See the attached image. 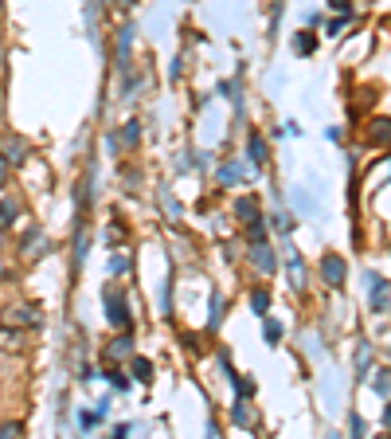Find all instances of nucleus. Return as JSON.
Returning a JSON list of instances; mask_svg holds the SVG:
<instances>
[{"instance_id": "1", "label": "nucleus", "mask_w": 391, "mask_h": 439, "mask_svg": "<svg viewBox=\"0 0 391 439\" xmlns=\"http://www.w3.org/2000/svg\"><path fill=\"white\" fill-rule=\"evenodd\" d=\"M106 318L114 322V326H129L126 290H121V287H106Z\"/></svg>"}, {"instance_id": "2", "label": "nucleus", "mask_w": 391, "mask_h": 439, "mask_svg": "<svg viewBox=\"0 0 391 439\" xmlns=\"http://www.w3.org/2000/svg\"><path fill=\"white\" fill-rule=\"evenodd\" d=\"M344 275H348V267H344L341 255H325V259H321V279L329 282V287H341Z\"/></svg>"}, {"instance_id": "3", "label": "nucleus", "mask_w": 391, "mask_h": 439, "mask_svg": "<svg viewBox=\"0 0 391 439\" xmlns=\"http://www.w3.org/2000/svg\"><path fill=\"white\" fill-rule=\"evenodd\" d=\"M235 216L243 224H263V212H258V200L254 196H239L235 200Z\"/></svg>"}, {"instance_id": "4", "label": "nucleus", "mask_w": 391, "mask_h": 439, "mask_svg": "<svg viewBox=\"0 0 391 439\" xmlns=\"http://www.w3.org/2000/svg\"><path fill=\"white\" fill-rule=\"evenodd\" d=\"M251 259H254V267L263 271V275H270V271H274V251L266 247L263 240H254V247H251Z\"/></svg>"}, {"instance_id": "5", "label": "nucleus", "mask_w": 391, "mask_h": 439, "mask_svg": "<svg viewBox=\"0 0 391 439\" xmlns=\"http://www.w3.org/2000/svg\"><path fill=\"white\" fill-rule=\"evenodd\" d=\"M368 298H371V306H376V310H388V302H391V287H388L383 279H376V275H371V294H368Z\"/></svg>"}, {"instance_id": "6", "label": "nucleus", "mask_w": 391, "mask_h": 439, "mask_svg": "<svg viewBox=\"0 0 391 439\" xmlns=\"http://www.w3.org/2000/svg\"><path fill=\"white\" fill-rule=\"evenodd\" d=\"M246 153H251L254 165H263V161H266V141L258 138V134H251V138H246Z\"/></svg>"}, {"instance_id": "7", "label": "nucleus", "mask_w": 391, "mask_h": 439, "mask_svg": "<svg viewBox=\"0 0 391 439\" xmlns=\"http://www.w3.org/2000/svg\"><path fill=\"white\" fill-rule=\"evenodd\" d=\"M8 322H16V326H28V322H31V326H36V322H39V314H36L31 306H12Z\"/></svg>"}, {"instance_id": "8", "label": "nucleus", "mask_w": 391, "mask_h": 439, "mask_svg": "<svg viewBox=\"0 0 391 439\" xmlns=\"http://www.w3.org/2000/svg\"><path fill=\"white\" fill-rule=\"evenodd\" d=\"M290 282H293V290H302L305 287V267H302V259L290 251Z\"/></svg>"}, {"instance_id": "9", "label": "nucleus", "mask_w": 391, "mask_h": 439, "mask_svg": "<svg viewBox=\"0 0 391 439\" xmlns=\"http://www.w3.org/2000/svg\"><path fill=\"white\" fill-rule=\"evenodd\" d=\"M251 306H254V314H266V306H270V290L254 287L251 290Z\"/></svg>"}, {"instance_id": "10", "label": "nucleus", "mask_w": 391, "mask_h": 439, "mask_svg": "<svg viewBox=\"0 0 391 439\" xmlns=\"http://www.w3.org/2000/svg\"><path fill=\"white\" fill-rule=\"evenodd\" d=\"M293 51H297V55H313V51H317V40H313L309 31H302V36L293 40Z\"/></svg>"}, {"instance_id": "11", "label": "nucleus", "mask_w": 391, "mask_h": 439, "mask_svg": "<svg viewBox=\"0 0 391 439\" xmlns=\"http://www.w3.org/2000/svg\"><path fill=\"white\" fill-rule=\"evenodd\" d=\"M239 177H243L239 165H223V169H219V185H239Z\"/></svg>"}, {"instance_id": "12", "label": "nucleus", "mask_w": 391, "mask_h": 439, "mask_svg": "<svg viewBox=\"0 0 391 439\" xmlns=\"http://www.w3.org/2000/svg\"><path fill=\"white\" fill-rule=\"evenodd\" d=\"M0 153H4V157H8V161H24V145H20V141H4V150H0Z\"/></svg>"}, {"instance_id": "13", "label": "nucleus", "mask_w": 391, "mask_h": 439, "mask_svg": "<svg viewBox=\"0 0 391 439\" xmlns=\"http://www.w3.org/2000/svg\"><path fill=\"white\" fill-rule=\"evenodd\" d=\"M12 220H16V204H12V200H4V204H0V228H8Z\"/></svg>"}, {"instance_id": "14", "label": "nucleus", "mask_w": 391, "mask_h": 439, "mask_svg": "<svg viewBox=\"0 0 391 439\" xmlns=\"http://www.w3.org/2000/svg\"><path fill=\"white\" fill-rule=\"evenodd\" d=\"M371 138H376V141H391V118H380V126L371 130Z\"/></svg>"}, {"instance_id": "15", "label": "nucleus", "mask_w": 391, "mask_h": 439, "mask_svg": "<svg viewBox=\"0 0 391 439\" xmlns=\"http://www.w3.org/2000/svg\"><path fill=\"white\" fill-rule=\"evenodd\" d=\"M133 373H137V380H149V377H153V365H149L145 357H137L133 361Z\"/></svg>"}, {"instance_id": "16", "label": "nucleus", "mask_w": 391, "mask_h": 439, "mask_svg": "<svg viewBox=\"0 0 391 439\" xmlns=\"http://www.w3.org/2000/svg\"><path fill=\"white\" fill-rule=\"evenodd\" d=\"M356 369H360V377L368 373V345L360 341V350H356Z\"/></svg>"}, {"instance_id": "17", "label": "nucleus", "mask_w": 391, "mask_h": 439, "mask_svg": "<svg viewBox=\"0 0 391 439\" xmlns=\"http://www.w3.org/2000/svg\"><path fill=\"white\" fill-rule=\"evenodd\" d=\"M278 338H282V326H278V322H266V341L278 345Z\"/></svg>"}, {"instance_id": "18", "label": "nucleus", "mask_w": 391, "mask_h": 439, "mask_svg": "<svg viewBox=\"0 0 391 439\" xmlns=\"http://www.w3.org/2000/svg\"><path fill=\"white\" fill-rule=\"evenodd\" d=\"M251 419H254V416H251V412L243 408V404H235V424H239V428H246Z\"/></svg>"}, {"instance_id": "19", "label": "nucleus", "mask_w": 391, "mask_h": 439, "mask_svg": "<svg viewBox=\"0 0 391 439\" xmlns=\"http://www.w3.org/2000/svg\"><path fill=\"white\" fill-rule=\"evenodd\" d=\"M121 353H129V338H117L114 345H110V357H121Z\"/></svg>"}, {"instance_id": "20", "label": "nucleus", "mask_w": 391, "mask_h": 439, "mask_svg": "<svg viewBox=\"0 0 391 439\" xmlns=\"http://www.w3.org/2000/svg\"><path fill=\"white\" fill-rule=\"evenodd\" d=\"M0 341H4L8 350H20V333H12V329H4V333H0Z\"/></svg>"}, {"instance_id": "21", "label": "nucleus", "mask_w": 391, "mask_h": 439, "mask_svg": "<svg viewBox=\"0 0 391 439\" xmlns=\"http://www.w3.org/2000/svg\"><path fill=\"white\" fill-rule=\"evenodd\" d=\"M235 384H239V396H254V380H239V377H235Z\"/></svg>"}, {"instance_id": "22", "label": "nucleus", "mask_w": 391, "mask_h": 439, "mask_svg": "<svg viewBox=\"0 0 391 439\" xmlns=\"http://www.w3.org/2000/svg\"><path fill=\"white\" fill-rule=\"evenodd\" d=\"M110 271H114V275H121V271H126V259H121V255H114V259H110Z\"/></svg>"}, {"instance_id": "23", "label": "nucleus", "mask_w": 391, "mask_h": 439, "mask_svg": "<svg viewBox=\"0 0 391 439\" xmlns=\"http://www.w3.org/2000/svg\"><path fill=\"white\" fill-rule=\"evenodd\" d=\"M329 4H332L337 12H344V16H348V8H352V0H329Z\"/></svg>"}, {"instance_id": "24", "label": "nucleus", "mask_w": 391, "mask_h": 439, "mask_svg": "<svg viewBox=\"0 0 391 439\" xmlns=\"http://www.w3.org/2000/svg\"><path fill=\"white\" fill-rule=\"evenodd\" d=\"M20 431H24L20 424H4V428H0V436H20Z\"/></svg>"}, {"instance_id": "25", "label": "nucleus", "mask_w": 391, "mask_h": 439, "mask_svg": "<svg viewBox=\"0 0 391 439\" xmlns=\"http://www.w3.org/2000/svg\"><path fill=\"white\" fill-rule=\"evenodd\" d=\"M4 180H8V157L0 153V185H4Z\"/></svg>"}, {"instance_id": "26", "label": "nucleus", "mask_w": 391, "mask_h": 439, "mask_svg": "<svg viewBox=\"0 0 391 439\" xmlns=\"http://www.w3.org/2000/svg\"><path fill=\"white\" fill-rule=\"evenodd\" d=\"M376 389H380V392L391 389V377H388V373H383V377H376Z\"/></svg>"}, {"instance_id": "27", "label": "nucleus", "mask_w": 391, "mask_h": 439, "mask_svg": "<svg viewBox=\"0 0 391 439\" xmlns=\"http://www.w3.org/2000/svg\"><path fill=\"white\" fill-rule=\"evenodd\" d=\"M383 424H388V428H391V404H388V412H383Z\"/></svg>"}, {"instance_id": "28", "label": "nucleus", "mask_w": 391, "mask_h": 439, "mask_svg": "<svg viewBox=\"0 0 391 439\" xmlns=\"http://www.w3.org/2000/svg\"><path fill=\"white\" fill-rule=\"evenodd\" d=\"M0 279H4V263H0Z\"/></svg>"}]
</instances>
